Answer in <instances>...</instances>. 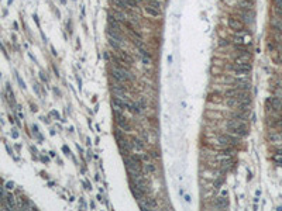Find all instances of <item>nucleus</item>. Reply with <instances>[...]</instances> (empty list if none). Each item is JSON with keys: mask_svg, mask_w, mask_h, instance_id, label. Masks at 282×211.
I'll list each match as a JSON object with an SVG mask.
<instances>
[{"mask_svg": "<svg viewBox=\"0 0 282 211\" xmlns=\"http://www.w3.org/2000/svg\"><path fill=\"white\" fill-rule=\"evenodd\" d=\"M4 201H6V207L9 208V210H14L17 205H16V200L14 197H13V194H10V193H7L6 194V199H4Z\"/></svg>", "mask_w": 282, "mask_h": 211, "instance_id": "13", "label": "nucleus"}, {"mask_svg": "<svg viewBox=\"0 0 282 211\" xmlns=\"http://www.w3.org/2000/svg\"><path fill=\"white\" fill-rule=\"evenodd\" d=\"M40 77H41V80H43V82H48V80H47V77H45V75H44V73H40Z\"/></svg>", "mask_w": 282, "mask_h": 211, "instance_id": "29", "label": "nucleus"}, {"mask_svg": "<svg viewBox=\"0 0 282 211\" xmlns=\"http://www.w3.org/2000/svg\"><path fill=\"white\" fill-rule=\"evenodd\" d=\"M119 55L121 56L123 59H126V61L129 62L130 65H133V62H134V59H133V56L130 55V54H129V52H127V51H124V49H121V48H120V49H119Z\"/></svg>", "mask_w": 282, "mask_h": 211, "instance_id": "15", "label": "nucleus"}, {"mask_svg": "<svg viewBox=\"0 0 282 211\" xmlns=\"http://www.w3.org/2000/svg\"><path fill=\"white\" fill-rule=\"evenodd\" d=\"M6 189L7 190H13V189H14V182H7V183H6Z\"/></svg>", "mask_w": 282, "mask_h": 211, "instance_id": "24", "label": "nucleus"}, {"mask_svg": "<svg viewBox=\"0 0 282 211\" xmlns=\"http://www.w3.org/2000/svg\"><path fill=\"white\" fill-rule=\"evenodd\" d=\"M247 2H251V0H247Z\"/></svg>", "mask_w": 282, "mask_h": 211, "instance_id": "35", "label": "nucleus"}, {"mask_svg": "<svg viewBox=\"0 0 282 211\" xmlns=\"http://www.w3.org/2000/svg\"><path fill=\"white\" fill-rule=\"evenodd\" d=\"M61 2H62V4H65V0H61Z\"/></svg>", "mask_w": 282, "mask_h": 211, "instance_id": "34", "label": "nucleus"}, {"mask_svg": "<svg viewBox=\"0 0 282 211\" xmlns=\"http://www.w3.org/2000/svg\"><path fill=\"white\" fill-rule=\"evenodd\" d=\"M274 4H275V9L282 10V0H274Z\"/></svg>", "mask_w": 282, "mask_h": 211, "instance_id": "22", "label": "nucleus"}, {"mask_svg": "<svg viewBox=\"0 0 282 211\" xmlns=\"http://www.w3.org/2000/svg\"><path fill=\"white\" fill-rule=\"evenodd\" d=\"M130 189H131V193L133 196L137 199V201H140V200H144V196H145V191H143V190L140 189V187L137 186V184H134L133 182H130Z\"/></svg>", "mask_w": 282, "mask_h": 211, "instance_id": "8", "label": "nucleus"}, {"mask_svg": "<svg viewBox=\"0 0 282 211\" xmlns=\"http://www.w3.org/2000/svg\"><path fill=\"white\" fill-rule=\"evenodd\" d=\"M230 42H231V41H227V40H221L220 45H230Z\"/></svg>", "mask_w": 282, "mask_h": 211, "instance_id": "26", "label": "nucleus"}, {"mask_svg": "<svg viewBox=\"0 0 282 211\" xmlns=\"http://www.w3.org/2000/svg\"><path fill=\"white\" fill-rule=\"evenodd\" d=\"M16 77H17V80H19V83H20V87H23V89H25V83L23 82V79L20 77V75H16Z\"/></svg>", "mask_w": 282, "mask_h": 211, "instance_id": "23", "label": "nucleus"}, {"mask_svg": "<svg viewBox=\"0 0 282 211\" xmlns=\"http://www.w3.org/2000/svg\"><path fill=\"white\" fill-rule=\"evenodd\" d=\"M131 147L134 151H138V152H143L144 151V142L140 139V138H133L131 139Z\"/></svg>", "mask_w": 282, "mask_h": 211, "instance_id": "12", "label": "nucleus"}, {"mask_svg": "<svg viewBox=\"0 0 282 211\" xmlns=\"http://www.w3.org/2000/svg\"><path fill=\"white\" fill-rule=\"evenodd\" d=\"M276 152L281 153V155H282V148H278V149H276Z\"/></svg>", "mask_w": 282, "mask_h": 211, "instance_id": "32", "label": "nucleus"}, {"mask_svg": "<svg viewBox=\"0 0 282 211\" xmlns=\"http://www.w3.org/2000/svg\"><path fill=\"white\" fill-rule=\"evenodd\" d=\"M11 137L13 138H19V132H17V131H13L11 132Z\"/></svg>", "mask_w": 282, "mask_h": 211, "instance_id": "30", "label": "nucleus"}, {"mask_svg": "<svg viewBox=\"0 0 282 211\" xmlns=\"http://www.w3.org/2000/svg\"><path fill=\"white\" fill-rule=\"evenodd\" d=\"M271 25H272V28L276 31V33L282 34V19L281 17L274 15L272 19H271Z\"/></svg>", "mask_w": 282, "mask_h": 211, "instance_id": "11", "label": "nucleus"}, {"mask_svg": "<svg viewBox=\"0 0 282 211\" xmlns=\"http://www.w3.org/2000/svg\"><path fill=\"white\" fill-rule=\"evenodd\" d=\"M229 131H230V134H234V135H237V137H240V138L245 137V135H248V128H247V125H245V124L233 127V128H229Z\"/></svg>", "mask_w": 282, "mask_h": 211, "instance_id": "5", "label": "nucleus"}, {"mask_svg": "<svg viewBox=\"0 0 282 211\" xmlns=\"http://www.w3.org/2000/svg\"><path fill=\"white\" fill-rule=\"evenodd\" d=\"M268 101H270L271 106H272L274 113H279V111H282V99L276 97V96H272V97L268 99Z\"/></svg>", "mask_w": 282, "mask_h": 211, "instance_id": "9", "label": "nucleus"}, {"mask_svg": "<svg viewBox=\"0 0 282 211\" xmlns=\"http://www.w3.org/2000/svg\"><path fill=\"white\" fill-rule=\"evenodd\" d=\"M240 139H241V138L237 137V135H234V134H224V135H219V137H217V142L221 145V147L239 145Z\"/></svg>", "mask_w": 282, "mask_h": 211, "instance_id": "2", "label": "nucleus"}, {"mask_svg": "<svg viewBox=\"0 0 282 211\" xmlns=\"http://www.w3.org/2000/svg\"><path fill=\"white\" fill-rule=\"evenodd\" d=\"M109 44L111 45V48L117 49V51H119L120 46H121V42H119L117 40H114V38H111V37H109Z\"/></svg>", "mask_w": 282, "mask_h": 211, "instance_id": "17", "label": "nucleus"}, {"mask_svg": "<svg viewBox=\"0 0 282 211\" xmlns=\"http://www.w3.org/2000/svg\"><path fill=\"white\" fill-rule=\"evenodd\" d=\"M107 27H110V28H113V30H116V31H119V33H121V23L119 21V20L114 17L113 14H109L107 15Z\"/></svg>", "mask_w": 282, "mask_h": 211, "instance_id": "7", "label": "nucleus"}, {"mask_svg": "<svg viewBox=\"0 0 282 211\" xmlns=\"http://www.w3.org/2000/svg\"><path fill=\"white\" fill-rule=\"evenodd\" d=\"M51 114H52V116H54V117H57V118H58V120H61V117H59V114L57 113V111H54V110H52V111H51Z\"/></svg>", "mask_w": 282, "mask_h": 211, "instance_id": "28", "label": "nucleus"}, {"mask_svg": "<svg viewBox=\"0 0 282 211\" xmlns=\"http://www.w3.org/2000/svg\"><path fill=\"white\" fill-rule=\"evenodd\" d=\"M227 24L234 33H244V24L240 19H236V17H229L227 19Z\"/></svg>", "mask_w": 282, "mask_h": 211, "instance_id": "3", "label": "nucleus"}, {"mask_svg": "<svg viewBox=\"0 0 282 211\" xmlns=\"http://www.w3.org/2000/svg\"><path fill=\"white\" fill-rule=\"evenodd\" d=\"M111 106H113V113H123V110H126V106H124V103H123L121 99L119 97H111Z\"/></svg>", "mask_w": 282, "mask_h": 211, "instance_id": "6", "label": "nucleus"}, {"mask_svg": "<svg viewBox=\"0 0 282 211\" xmlns=\"http://www.w3.org/2000/svg\"><path fill=\"white\" fill-rule=\"evenodd\" d=\"M111 14H113L114 17H116V19L119 20L120 23H121V24L124 21H127V20H129V19H127V15H124L121 11H120V10H113V11H111Z\"/></svg>", "mask_w": 282, "mask_h": 211, "instance_id": "16", "label": "nucleus"}, {"mask_svg": "<svg viewBox=\"0 0 282 211\" xmlns=\"http://www.w3.org/2000/svg\"><path fill=\"white\" fill-rule=\"evenodd\" d=\"M272 159H274V162H276L278 165H281V166H282V155H281V153H278V152H276L275 155L272 156Z\"/></svg>", "mask_w": 282, "mask_h": 211, "instance_id": "19", "label": "nucleus"}, {"mask_svg": "<svg viewBox=\"0 0 282 211\" xmlns=\"http://www.w3.org/2000/svg\"><path fill=\"white\" fill-rule=\"evenodd\" d=\"M148 4L152 6V7H155V9H158V10H161V2H158V0H150Z\"/></svg>", "mask_w": 282, "mask_h": 211, "instance_id": "20", "label": "nucleus"}, {"mask_svg": "<svg viewBox=\"0 0 282 211\" xmlns=\"http://www.w3.org/2000/svg\"><path fill=\"white\" fill-rule=\"evenodd\" d=\"M114 138H116L117 144H119V148H120V151H121L123 155L129 153L130 151L133 149L131 142H130L129 139H126V138H124V135L121 134V130H117V131L114 132Z\"/></svg>", "mask_w": 282, "mask_h": 211, "instance_id": "1", "label": "nucleus"}, {"mask_svg": "<svg viewBox=\"0 0 282 211\" xmlns=\"http://www.w3.org/2000/svg\"><path fill=\"white\" fill-rule=\"evenodd\" d=\"M185 201H186V203H190V197H189V194H185Z\"/></svg>", "mask_w": 282, "mask_h": 211, "instance_id": "31", "label": "nucleus"}, {"mask_svg": "<svg viewBox=\"0 0 282 211\" xmlns=\"http://www.w3.org/2000/svg\"><path fill=\"white\" fill-rule=\"evenodd\" d=\"M145 170L150 172V173H155V172H157V168H155V165H154V163H150V162H148L147 165H145Z\"/></svg>", "mask_w": 282, "mask_h": 211, "instance_id": "18", "label": "nucleus"}, {"mask_svg": "<svg viewBox=\"0 0 282 211\" xmlns=\"http://www.w3.org/2000/svg\"><path fill=\"white\" fill-rule=\"evenodd\" d=\"M275 96L279 99H282V86H278L275 89Z\"/></svg>", "mask_w": 282, "mask_h": 211, "instance_id": "21", "label": "nucleus"}, {"mask_svg": "<svg viewBox=\"0 0 282 211\" xmlns=\"http://www.w3.org/2000/svg\"><path fill=\"white\" fill-rule=\"evenodd\" d=\"M168 62H169V64L172 62V55H169V56H168Z\"/></svg>", "mask_w": 282, "mask_h": 211, "instance_id": "33", "label": "nucleus"}, {"mask_svg": "<svg viewBox=\"0 0 282 211\" xmlns=\"http://www.w3.org/2000/svg\"><path fill=\"white\" fill-rule=\"evenodd\" d=\"M229 205H230V203H229V199H226V196H221L216 199L215 207L217 210H226V208H229Z\"/></svg>", "mask_w": 282, "mask_h": 211, "instance_id": "10", "label": "nucleus"}, {"mask_svg": "<svg viewBox=\"0 0 282 211\" xmlns=\"http://www.w3.org/2000/svg\"><path fill=\"white\" fill-rule=\"evenodd\" d=\"M144 10H145V13H147L148 15H151V17H160V14H161L160 10L155 9V7H152V6H150V4H148Z\"/></svg>", "mask_w": 282, "mask_h": 211, "instance_id": "14", "label": "nucleus"}, {"mask_svg": "<svg viewBox=\"0 0 282 211\" xmlns=\"http://www.w3.org/2000/svg\"><path fill=\"white\" fill-rule=\"evenodd\" d=\"M0 77H2V73H0Z\"/></svg>", "mask_w": 282, "mask_h": 211, "instance_id": "36", "label": "nucleus"}, {"mask_svg": "<svg viewBox=\"0 0 282 211\" xmlns=\"http://www.w3.org/2000/svg\"><path fill=\"white\" fill-rule=\"evenodd\" d=\"M114 117H116V124H117V127H119L120 130H121L123 132H127V131H130V124H129V121H127V118L124 116H123V113H116L114 114Z\"/></svg>", "mask_w": 282, "mask_h": 211, "instance_id": "4", "label": "nucleus"}, {"mask_svg": "<svg viewBox=\"0 0 282 211\" xmlns=\"http://www.w3.org/2000/svg\"><path fill=\"white\" fill-rule=\"evenodd\" d=\"M62 151H64V153H65V155H72V152L69 151V148H68L66 145H64V147H62Z\"/></svg>", "mask_w": 282, "mask_h": 211, "instance_id": "25", "label": "nucleus"}, {"mask_svg": "<svg viewBox=\"0 0 282 211\" xmlns=\"http://www.w3.org/2000/svg\"><path fill=\"white\" fill-rule=\"evenodd\" d=\"M103 58L106 59V61H110V56H109V54H107V52H106V51L103 52Z\"/></svg>", "mask_w": 282, "mask_h": 211, "instance_id": "27", "label": "nucleus"}]
</instances>
